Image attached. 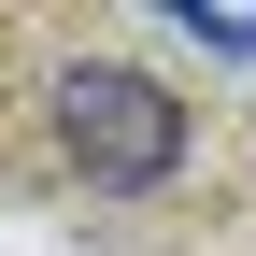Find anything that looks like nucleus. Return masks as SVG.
Segmentation results:
<instances>
[{"instance_id":"nucleus-1","label":"nucleus","mask_w":256,"mask_h":256,"mask_svg":"<svg viewBox=\"0 0 256 256\" xmlns=\"http://www.w3.org/2000/svg\"><path fill=\"white\" fill-rule=\"evenodd\" d=\"M57 156H72L86 185H114V200H142V185L185 171V100L156 72H114V57H86V72H57Z\"/></svg>"},{"instance_id":"nucleus-2","label":"nucleus","mask_w":256,"mask_h":256,"mask_svg":"<svg viewBox=\"0 0 256 256\" xmlns=\"http://www.w3.org/2000/svg\"><path fill=\"white\" fill-rule=\"evenodd\" d=\"M185 43H200V57H256V14H214V0H185Z\"/></svg>"}]
</instances>
